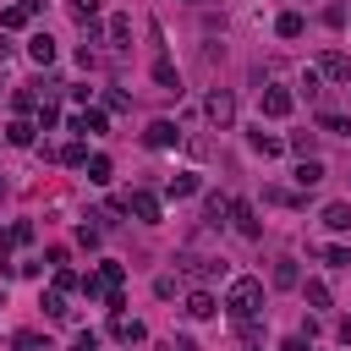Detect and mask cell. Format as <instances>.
<instances>
[{
    "label": "cell",
    "mask_w": 351,
    "mask_h": 351,
    "mask_svg": "<svg viewBox=\"0 0 351 351\" xmlns=\"http://www.w3.org/2000/svg\"><path fill=\"white\" fill-rule=\"evenodd\" d=\"M258 307H263V280H252V274L230 280V291H225V313H230V324L258 318Z\"/></svg>",
    "instance_id": "6da1fadb"
},
{
    "label": "cell",
    "mask_w": 351,
    "mask_h": 351,
    "mask_svg": "<svg viewBox=\"0 0 351 351\" xmlns=\"http://www.w3.org/2000/svg\"><path fill=\"white\" fill-rule=\"evenodd\" d=\"M203 115H208L214 126H230V121H236V93H230V88H214V93L203 99Z\"/></svg>",
    "instance_id": "7a4b0ae2"
},
{
    "label": "cell",
    "mask_w": 351,
    "mask_h": 351,
    "mask_svg": "<svg viewBox=\"0 0 351 351\" xmlns=\"http://www.w3.org/2000/svg\"><path fill=\"white\" fill-rule=\"evenodd\" d=\"M121 208H126V214H137L143 225H159V197H154V192H126V197H121Z\"/></svg>",
    "instance_id": "3957f363"
},
{
    "label": "cell",
    "mask_w": 351,
    "mask_h": 351,
    "mask_svg": "<svg viewBox=\"0 0 351 351\" xmlns=\"http://www.w3.org/2000/svg\"><path fill=\"white\" fill-rule=\"evenodd\" d=\"M176 269H186L192 280H214V274H219V258H203V252H181V258H176Z\"/></svg>",
    "instance_id": "277c9868"
},
{
    "label": "cell",
    "mask_w": 351,
    "mask_h": 351,
    "mask_svg": "<svg viewBox=\"0 0 351 351\" xmlns=\"http://www.w3.org/2000/svg\"><path fill=\"white\" fill-rule=\"evenodd\" d=\"M143 143H148V148H176V143H181V132H176V121H148Z\"/></svg>",
    "instance_id": "5b68a950"
},
{
    "label": "cell",
    "mask_w": 351,
    "mask_h": 351,
    "mask_svg": "<svg viewBox=\"0 0 351 351\" xmlns=\"http://www.w3.org/2000/svg\"><path fill=\"white\" fill-rule=\"evenodd\" d=\"M110 335H115V340H126V346H137V340H148V329H143L137 318H126V313H110Z\"/></svg>",
    "instance_id": "8992f818"
},
{
    "label": "cell",
    "mask_w": 351,
    "mask_h": 351,
    "mask_svg": "<svg viewBox=\"0 0 351 351\" xmlns=\"http://www.w3.org/2000/svg\"><path fill=\"white\" fill-rule=\"evenodd\" d=\"M318 77H329V82H351V60H346L340 49H329V55L318 60Z\"/></svg>",
    "instance_id": "52a82bcc"
},
{
    "label": "cell",
    "mask_w": 351,
    "mask_h": 351,
    "mask_svg": "<svg viewBox=\"0 0 351 351\" xmlns=\"http://www.w3.org/2000/svg\"><path fill=\"white\" fill-rule=\"evenodd\" d=\"M230 219H236V230H241V236H263V225H258L252 203H241V197H236V203H230Z\"/></svg>",
    "instance_id": "ba28073f"
},
{
    "label": "cell",
    "mask_w": 351,
    "mask_h": 351,
    "mask_svg": "<svg viewBox=\"0 0 351 351\" xmlns=\"http://www.w3.org/2000/svg\"><path fill=\"white\" fill-rule=\"evenodd\" d=\"M291 104H296V99H291L285 88H263V115L280 121V115H291Z\"/></svg>",
    "instance_id": "9c48e42d"
},
{
    "label": "cell",
    "mask_w": 351,
    "mask_h": 351,
    "mask_svg": "<svg viewBox=\"0 0 351 351\" xmlns=\"http://www.w3.org/2000/svg\"><path fill=\"white\" fill-rule=\"evenodd\" d=\"M154 82H159L165 93H181V77H176V66H170L165 55H154Z\"/></svg>",
    "instance_id": "30bf717a"
},
{
    "label": "cell",
    "mask_w": 351,
    "mask_h": 351,
    "mask_svg": "<svg viewBox=\"0 0 351 351\" xmlns=\"http://www.w3.org/2000/svg\"><path fill=\"white\" fill-rule=\"evenodd\" d=\"M324 230H351V203H324Z\"/></svg>",
    "instance_id": "8fae6325"
},
{
    "label": "cell",
    "mask_w": 351,
    "mask_h": 351,
    "mask_svg": "<svg viewBox=\"0 0 351 351\" xmlns=\"http://www.w3.org/2000/svg\"><path fill=\"white\" fill-rule=\"evenodd\" d=\"M274 285H280V291H296V285H302V269H296V258H280V263H274Z\"/></svg>",
    "instance_id": "7c38bea8"
},
{
    "label": "cell",
    "mask_w": 351,
    "mask_h": 351,
    "mask_svg": "<svg viewBox=\"0 0 351 351\" xmlns=\"http://www.w3.org/2000/svg\"><path fill=\"white\" fill-rule=\"evenodd\" d=\"M214 313H219V302H214L208 291H192V296H186V318H214Z\"/></svg>",
    "instance_id": "4fadbf2b"
},
{
    "label": "cell",
    "mask_w": 351,
    "mask_h": 351,
    "mask_svg": "<svg viewBox=\"0 0 351 351\" xmlns=\"http://www.w3.org/2000/svg\"><path fill=\"white\" fill-rule=\"evenodd\" d=\"M27 55H33L38 66H49V60H55V38H49V33H33V38H27Z\"/></svg>",
    "instance_id": "5bb4252c"
},
{
    "label": "cell",
    "mask_w": 351,
    "mask_h": 351,
    "mask_svg": "<svg viewBox=\"0 0 351 351\" xmlns=\"http://www.w3.org/2000/svg\"><path fill=\"white\" fill-rule=\"evenodd\" d=\"M33 132H38L33 121H11V126H5V143H11V148H33Z\"/></svg>",
    "instance_id": "9a60e30c"
},
{
    "label": "cell",
    "mask_w": 351,
    "mask_h": 351,
    "mask_svg": "<svg viewBox=\"0 0 351 351\" xmlns=\"http://www.w3.org/2000/svg\"><path fill=\"white\" fill-rule=\"evenodd\" d=\"M318 181H324V165H318V159H302V165H296V186L307 192V186H318Z\"/></svg>",
    "instance_id": "2e32d148"
},
{
    "label": "cell",
    "mask_w": 351,
    "mask_h": 351,
    "mask_svg": "<svg viewBox=\"0 0 351 351\" xmlns=\"http://www.w3.org/2000/svg\"><path fill=\"white\" fill-rule=\"evenodd\" d=\"M82 170H88V181H93V186H110V159H104V154H93Z\"/></svg>",
    "instance_id": "e0dca14e"
},
{
    "label": "cell",
    "mask_w": 351,
    "mask_h": 351,
    "mask_svg": "<svg viewBox=\"0 0 351 351\" xmlns=\"http://www.w3.org/2000/svg\"><path fill=\"white\" fill-rule=\"evenodd\" d=\"M93 274H99V280H104V285H110V291H121V280H126V269H121V263H115V258H104V263H99V269H93Z\"/></svg>",
    "instance_id": "ac0fdd59"
},
{
    "label": "cell",
    "mask_w": 351,
    "mask_h": 351,
    "mask_svg": "<svg viewBox=\"0 0 351 351\" xmlns=\"http://www.w3.org/2000/svg\"><path fill=\"white\" fill-rule=\"evenodd\" d=\"M38 307H44L55 324H60V318H71V307H66V296H60V291H44V302H38Z\"/></svg>",
    "instance_id": "d6986e66"
},
{
    "label": "cell",
    "mask_w": 351,
    "mask_h": 351,
    "mask_svg": "<svg viewBox=\"0 0 351 351\" xmlns=\"http://www.w3.org/2000/svg\"><path fill=\"white\" fill-rule=\"evenodd\" d=\"M11 351H49V340H44L38 329H22V335L11 340Z\"/></svg>",
    "instance_id": "ffe728a7"
},
{
    "label": "cell",
    "mask_w": 351,
    "mask_h": 351,
    "mask_svg": "<svg viewBox=\"0 0 351 351\" xmlns=\"http://www.w3.org/2000/svg\"><path fill=\"white\" fill-rule=\"evenodd\" d=\"M274 33H280V38H302V16H296V11H280Z\"/></svg>",
    "instance_id": "44dd1931"
},
{
    "label": "cell",
    "mask_w": 351,
    "mask_h": 351,
    "mask_svg": "<svg viewBox=\"0 0 351 351\" xmlns=\"http://www.w3.org/2000/svg\"><path fill=\"white\" fill-rule=\"evenodd\" d=\"M126 38H132V22L126 16H110V49H126Z\"/></svg>",
    "instance_id": "7402d4cb"
},
{
    "label": "cell",
    "mask_w": 351,
    "mask_h": 351,
    "mask_svg": "<svg viewBox=\"0 0 351 351\" xmlns=\"http://www.w3.org/2000/svg\"><path fill=\"white\" fill-rule=\"evenodd\" d=\"M60 165H88V143H82V137H71V143L60 148Z\"/></svg>",
    "instance_id": "603a6c76"
},
{
    "label": "cell",
    "mask_w": 351,
    "mask_h": 351,
    "mask_svg": "<svg viewBox=\"0 0 351 351\" xmlns=\"http://www.w3.org/2000/svg\"><path fill=\"white\" fill-rule=\"evenodd\" d=\"M192 192H197V176H192V170L170 176V197H192Z\"/></svg>",
    "instance_id": "cb8c5ba5"
},
{
    "label": "cell",
    "mask_w": 351,
    "mask_h": 351,
    "mask_svg": "<svg viewBox=\"0 0 351 351\" xmlns=\"http://www.w3.org/2000/svg\"><path fill=\"white\" fill-rule=\"evenodd\" d=\"M225 214H230V197H208V203H203V219H208V225H225Z\"/></svg>",
    "instance_id": "d4e9b609"
},
{
    "label": "cell",
    "mask_w": 351,
    "mask_h": 351,
    "mask_svg": "<svg viewBox=\"0 0 351 351\" xmlns=\"http://www.w3.org/2000/svg\"><path fill=\"white\" fill-rule=\"evenodd\" d=\"M11 104H16L22 115H27V110H38V88H16V93H11Z\"/></svg>",
    "instance_id": "484cf974"
},
{
    "label": "cell",
    "mask_w": 351,
    "mask_h": 351,
    "mask_svg": "<svg viewBox=\"0 0 351 351\" xmlns=\"http://www.w3.org/2000/svg\"><path fill=\"white\" fill-rule=\"evenodd\" d=\"M252 148H258V154H263V159H274V154H280V148H285V143H280V137H263V132H252Z\"/></svg>",
    "instance_id": "4316f807"
},
{
    "label": "cell",
    "mask_w": 351,
    "mask_h": 351,
    "mask_svg": "<svg viewBox=\"0 0 351 351\" xmlns=\"http://www.w3.org/2000/svg\"><path fill=\"white\" fill-rule=\"evenodd\" d=\"M324 263H329V269H346V263H351V247H340V241L324 247Z\"/></svg>",
    "instance_id": "83f0119b"
},
{
    "label": "cell",
    "mask_w": 351,
    "mask_h": 351,
    "mask_svg": "<svg viewBox=\"0 0 351 351\" xmlns=\"http://www.w3.org/2000/svg\"><path fill=\"white\" fill-rule=\"evenodd\" d=\"M71 16H77V22H82V27H88V22H93V16H99V0H71Z\"/></svg>",
    "instance_id": "f1b7e54d"
},
{
    "label": "cell",
    "mask_w": 351,
    "mask_h": 351,
    "mask_svg": "<svg viewBox=\"0 0 351 351\" xmlns=\"http://www.w3.org/2000/svg\"><path fill=\"white\" fill-rule=\"evenodd\" d=\"M313 143H318V137H313V132H291V148H296V154H302V159H313Z\"/></svg>",
    "instance_id": "f546056e"
},
{
    "label": "cell",
    "mask_w": 351,
    "mask_h": 351,
    "mask_svg": "<svg viewBox=\"0 0 351 351\" xmlns=\"http://www.w3.org/2000/svg\"><path fill=\"white\" fill-rule=\"evenodd\" d=\"M5 236H11V247H27V241H33V225H27V219H16Z\"/></svg>",
    "instance_id": "4dcf8cb0"
},
{
    "label": "cell",
    "mask_w": 351,
    "mask_h": 351,
    "mask_svg": "<svg viewBox=\"0 0 351 351\" xmlns=\"http://www.w3.org/2000/svg\"><path fill=\"white\" fill-rule=\"evenodd\" d=\"M307 302H313V307H329V285H324V280H307Z\"/></svg>",
    "instance_id": "1f68e13d"
},
{
    "label": "cell",
    "mask_w": 351,
    "mask_h": 351,
    "mask_svg": "<svg viewBox=\"0 0 351 351\" xmlns=\"http://www.w3.org/2000/svg\"><path fill=\"white\" fill-rule=\"evenodd\" d=\"M22 22H27L22 5H5V11H0V27H22Z\"/></svg>",
    "instance_id": "d6a6232c"
},
{
    "label": "cell",
    "mask_w": 351,
    "mask_h": 351,
    "mask_svg": "<svg viewBox=\"0 0 351 351\" xmlns=\"http://www.w3.org/2000/svg\"><path fill=\"white\" fill-rule=\"evenodd\" d=\"M71 285H82V280H77V274H71V269H66V263H60V269H55V291H60V296H66V291H71Z\"/></svg>",
    "instance_id": "836d02e7"
},
{
    "label": "cell",
    "mask_w": 351,
    "mask_h": 351,
    "mask_svg": "<svg viewBox=\"0 0 351 351\" xmlns=\"http://www.w3.org/2000/svg\"><path fill=\"white\" fill-rule=\"evenodd\" d=\"M318 126H324V132H335V137H351V126H346V121H340V115H324V121H318Z\"/></svg>",
    "instance_id": "e575fe53"
},
{
    "label": "cell",
    "mask_w": 351,
    "mask_h": 351,
    "mask_svg": "<svg viewBox=\"0 0 351 351\" xmlns=\"http://www.w3.org/2000/svg\"><path fill=\"white\" fill-rule=\"evenodd\" d=\"M55 121H60V110H55V104H38V132H44V126H55Z\"/></svg>",
    "instance_id": "d590c367"
},
{
    "label": "cell",
    "mask_w": 351,
    "mask_h": 351,
    "mask_svg": "<svg viewBox=\"0 0 351 351\" xmlns=\"http://www.w3.org/2000/svg\"><path fill=\"white\" fill-rule=\"evenodd\" d=\"M71 351H99V335H88V329H82V335L71 340Z\"/></svg>",
    "instance_id": "8d00e7d4"
},
{
    "label": "cell",
    "mask_w": 351,
    "mask_h": 351,
    "mask_svg": "<svg viewBox=\"0 0 351 351\" xmlns=\"http://www.w3.org/2000/svg\"><path fill=\"white\" fill-rule=\"evenodd\" d=\"M165 351H197V346H192L186 335H170V340H165Z\"/></svg>",
    "instance_id": "74e56055"
},
{
    "label": "cell",
    "mask_w": 351,
    "mask_h": 351,
    "mask_svg": "<svg viewBox=\"0 0 351 351\" xmlns=\"http://www.w3.org/2000/svg\"><path fill=\"white\" fill-rule=\"evenodd\" d=\"M0 269H11V236H0Z\"/></svg>",
    "instance_id": "f35d334b"
},
{
    "label": "cell",
    "mask_w": 351,
    "mask_h": 351,
    "mask_svg": "<svg viewBox=\"0 0 351 351\" xmlns=\"http://www.w3.org/2000/svg\"><path fill=\"white\" fill-rule=\"evenodd\" d=\"M280 351H307V340H302V335H291V340H285Z\"/></svg>",
    "instance_id": "ab89813d"
},
{
    "label": "cell",
    "mask_w": 351,
    "mask_h": 351,
    "mask_svg": "<svg viewBox=\"0 0 351 351\" xmlns=\"http://www.w3.org/2000/svg\"><path fill=\"white\" fill-rule=\"evenodd\" d=\"M0 307H5V285H0Z\"/></svg>",
    "instance_id": "60d3db41"
}]
</instances>
